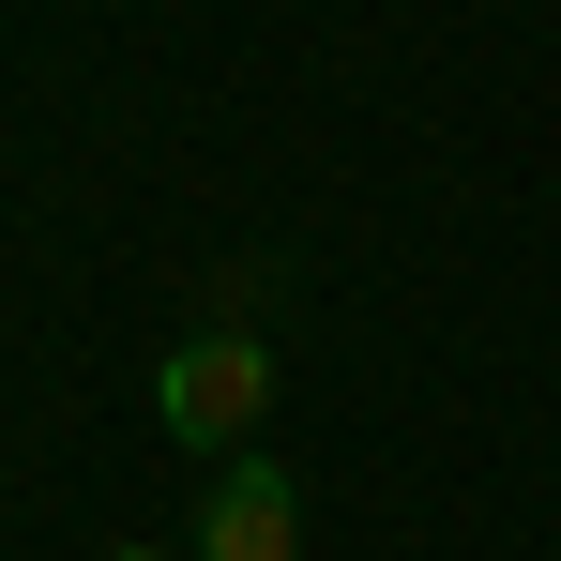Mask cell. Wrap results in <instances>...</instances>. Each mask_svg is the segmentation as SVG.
Returning <instances> with one entry per match:
<instances>
[{"label": "cell", "instance_id": "1", "mask_svg": "<svg viewBox=\"0 0 561 561\" xmlns=\"http://www.w3.org/2000/svg\"><path fill=\"white\" fill-rule=\"evenodd\" d=\"M259 410H274V350L243 334V319H213V334H183L168 365H152V425L183 440V456H259Z\"/></svg>", "mask_w": 561, "mask_h": 561}, {"label": "cell", "instance_id": "2", "mask_svg": "<svg viewBox=\"0 0 561 561\" xmlns=\"http://www.w3.org/2000/svg\"><path fill=\"white\" fill-rule=\"evenodd\" d=\"M197 561H304V485L274 456H228L197 501Z\"/></svg>", "mask_w": 561, "mask_h": 561}, {"label": "cell", "instance_id": "3", "mask_svg": "<svg viewBox=\"0 0 561 561\" xmlns=\"http://www.w3.org/2000/svg\"><path fill=\"white\" fill-rule=\"evenodd\" d=\"M106 561H183V547H106Z\"/></svg>", "mask_w": 561, "mask_h": 561}]
</instances>
